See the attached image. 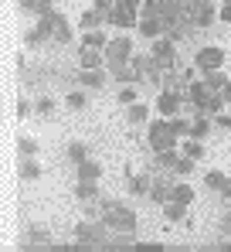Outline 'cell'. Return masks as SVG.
Here are the masks:
<instances>
[{
	"mask_svg": "<svg viewBox=\"0 0 231 252\" xmlns=\"http://www.w3.org/2000/svg\"><path fill=\"white\" fill-rule=\"evenodd\" d=\"M146 140H150V147H153V154L160 150H180V136L173 133V126H170V116H160V120H150L146 123Z\"/></svg>",
	"mask_w": 231,
	"mask_h": 252,
	"instance_id": "6da1fadb",
	"label": "cell"
},
{
	"mask_svg": "<svg viewBox=\"0 0 231 252\" xmlns=\"http://www.w3.org/2000/svg\"><path fill=\"white\" fill-rule=\"evenodd\" d=\"M102 225H106V232H126V235H133L136 232V215L126 208V205H102Z\"/></svg>",
	"mask_w": 231,
	"mask_h": 252,
	"instance_id": "7a4b0ae2",
	"label": "cell"
},
{
	"mask_svg": "<svg viewBox=\"0 0 231 252\" xmlns=\"http://www.w3.org/2000/svg\"><path fill=\"white\" fill-rule=\"evenodd\" d=\"M150 55H153V62L163 68V72H173V65H177V44H173V38H170V34H160V38H153Z\"/></svg>",
	"mask_w": 231,
	"mask_h": 252,
	"instance_id": "3957f363",
	"label": "cell"
},
{
	"mask_svg": "<svg viewBox=\"0 0 231 252\" xmlns=\"http://www.w3.org/2000/svg\"><path fill=\"white\" fill-rule=\"evenodd\" d=\"M194 65H197V72H218V68H225V48H218V44L197 48Z\"/></svg>",
	"mask_w": 231,
	"mask_h": 252,
	"instance_id": "277c9868",
	"label": "cell"
},
{
	"mask_svg": "<svg viewBox=\"0 0 231 252\" xmlns=\"http://www.w3.org/2000/svg\"><path fill=\"white\" fill-rule=\"evenodd\" d=\"M133 58V41L129 38H113L106 44V68H116V65H126Z\"/></svg>",
	"mask_w": 231,
	"mask_h": 252,
	"instance_id": "5b68a950",
	"label": "cell"
},
{
	"mask_svg": "<svg viewBox=\"0 0 231 252\" xmlns=\"http://www.w3.org/2000/svg\"><path fill=\"white\" fill-rule=\"evenodd\" d=\"M184 102H187V95H184L180 89H163V92L156 95V113H160V116H177Z\"/></svg>",
	"mask_w": 231,
	"mask_h": 252,
	"instance_id": "8992f818",
	"label": "cell"
},
{
	"mask_svg": "<svg viewBox=\"0 0 231 252\" xmlns=\"http://www.w3.org/2000/svg\"><path fill=\"white\" fill-rule=\"evenodd\" d=\"M102 232H106V225H92V221H82V225L75 228V235H78L82 246H106Z\"/></svg>",
	"mask_w": 231,
	"mask_h": 252,
	"instance_id": "52a82bcc",
	"label": "cell"
},
{
	"mask_svg": "<svg viewBox=\"0 0 231 252\" xmlns=\"http://www.w3.org/2000/svg\"><path fill=\"white\" fill-rule=\"evenodd\" d=\"M109 24L119 28V31L140 28V10H122V7H113V10H109Z\"/></svg>",
	"mask_w": 231,
	"mask_h": 252,
	"instance_id": "ba28073f",
	"label": "cell"
},
{
	"mask_svg": "<svg viewBox=\"0 0 231 252\" xmlns=\"http://www.w3.org/2000/svg\"><path fill=\"white\" fill-rule=\"evenodd\" d=\"M109 21V14L106 10H99V7H88V10H82V17H78V28L82 31H95V28H102Z\"/></svg>",
	"mask_w": 231,
	"mask_h": 252,
	"instance_id": "9c48e42d",
	"label": "cell"
},
{
	"mask_svg": "<svg viewBox=\"0 0 231 252\" xmlns=\"http://www.w3.org/2000/svg\"><path fill=\"white\" fill-rule=\"evenodd\" d=\"M78 65H82V68H106V51H102V48H85V44H82Z\"/></svg>",
	"mask_w": 231,
	"mask_h": 252,
	"instance_id": "30bf717a",
	"label": "cell"
},
{
	"mask_svg": "<svg viewBox=\"0 0 231 252\" xmlns=\"http://www.w3.org/2000/svg\"><path fill=\"white\" fill-rule=\"evenodd\" d=\"M136 31H140L143 38H160V34L167 31V24H163L160 17H150V14H143V17H140V28H136Z\"/></svg>",
	"mask_w": 231,
	"mask_h": 252,
	"instance_id": "8fae6325",
	"label": "cell"
},
{
	"mask_svg": "<svg viewBox=\"0 0 231 252\" xmlns=\"http://www.w3.org/2000/svg\"><path fill=\"white\" fill-rule=\"evenodd\" d=\"M78 82H82V89H102L106 85V72L102 68H82Z\"/></svg>",
	"mask_w": 231,
	"mask_h": 252,
	"instance_id": "7c38bea8",
	"label": "cell"
},
{
	"mask_svg": "<svg viewBox=\"0 0 231 252\" xmlns=\"http://www.w3.org/2000/svg\"><path fill=\"white\" fill-rule=\"evenodd\" d=\"M160 208H163V218H167V221H184L191 205H180V201H173V198H170V201H163Z\"/></svg>",
	"mask_w": 231,
	"mask_h": 252,
	"instance_id": "4fadbf2b",
	"label": "cell"
},
{
	"mask_svg": "<svg viewBox=\"0 0 231 252\" xmlns=\"http://www.w3.org/2000/svg\"><path fill=\"white\" fill-rule=\"evenodd\" d=\"M211 126H214V116H207V113H194L191 136H197V140H204V136L211 133Z\"/></svg>",
	"mask_w": 231,
	"mask_h": 252,
	"instance_id": "5bb4252c",
	"label": "cell"
},
{
	"mask_svg": "<svg viewBox=\"0 0 231 252\" xmlns=\"http://www.w3.org/2000/svg\"><path fill=\"white\" fill-rule=\"evenodd\" d=\"M113 41V38H106V31L102 28H95V31H82V44L85 48H102L106 51V44Z\"/></svg>",
	"mask_w": 231,
	"mask_h": 252,
	"instance_id": "9a60e30c",
	"label": "cell"
},
{
	"mask_svg": "<svg viewBox=\"0 0 231 252\" xmlns=\"http://www.w3.org/2000/svg\"><path fill=\"white\" fill-rule=\"evenodd\" d=\"M126 120H129L133 126L146 123V120H150V106H146V102H133V106H126Z\"/></svg>",
	"mask_w": 231,
	"mask_h": 252,
	"instance_id": "2e32d148",
	"label": "cell"
},
{
	"mask_svg": "<svg viewBox=\"0 0 231 252\" xmlns=\"http://www.w3.org/2000/svg\"><path fill=\"white\" fill-rule=\"evenodd\" d=\"M41 174V164H38V157H21V181H38Z\"/></svg>",
	"mask_w": 231,
	"mask_h": 252,
	"instance_id": "e0dca14e",
	"label": "cell"
},
{
	"mask_svg": "<svg viewBox=\"0 0 231 252\" xmlns=\"http://www.w3.org/2000/svg\"><path fill=\"white\" fill-rule=\"evenodd\" d=\"M170 191H173V184H167L160 174H156V181H153V188H150V198H153L156 205H163V201H170Z\"/></svg>",
	"mask_w": 231,
	"mask_h": 252,
	"instance_id": "ac0fdd59",
	"label": "cell"
},
{
	"mask_svg": "<svg viewBox=\"0 0 231 252\" xmlns=\"http://www.w3.org/2000/svg\"><path fill=\"white\" fill-rule=\"evenodd\" d=\"M191 21L197 24V28H207V24H214V21H218V10H214L211 3H204L201 10H194V14H191Z\"/></svg>",
	"mask_w": 231,
	"mask_h": 252,
	"instance_id": "d6986e66",
	"label": "cell"
},
{
	"mask_svg": "<svg viewBox=\"0 0 231 252\" xmlns=\"http://www.w3.org/2000/svg\"><path fill=\"white\" fill-rule=\"evenodd\" d=\"M228 181H231V174H221V170H207V174H204V184H207L211 191H218V194L228 188Z\"/></svg>",
	"mask_w": 231,
	"mask_h": 252,
	"instance_id": "ffe728a7",
	"label": "cell"
},
{
	"mask_svg": "<svg viewBox=\"0 0 231 252\" xmlns=\"http://www.w3.org/2000/svg\"><path fill=\"white\" fill-rule=\"evenodd\" d=\"M75 194H78V201H99V188H95V181H82V177H78Z\"/></svg>",
	"mask_w": 231,
	"mask_h": 252,
	"instance_id": "44dd1931",
	"label": "cell"
},
{
	"mask_svg": "<svg viewBox=\"0 0 231 252\" xmlns=\"http://www.w3.org/2000/svg\"><path fill=\"white\" fill-rule=\"evenodd\" d=\"M21 7H24L28 14H34V17H44V14H51V10H55V3H51V0H21Z\"/></svg>",
	"mask_w": 231,
	"mask_h": 252,
	"instance_id": "7402d4cb",
	"label": "cell"
},
{
	"mask_svg": "<svg viewBox=\"0 0 231 252\" xmlns=\"http://www.w3.org/2000/svg\"><path fill=\"white\" fill-rule=\"evenodd\" d=\"M180 154H187V157H194V160H201V157H204V143H201L197 136H184V140H180Z\"/></svg>",
	"mask_w": 231,
	"mask_h": 252,
	"instance_id": "603a6c76",
	"label": "cell"
},
{
	"mask_svg": "<svg viewBox=\"0 0 231 252\" xmlns=\"http://www.w3.org/2000/svg\"><path fill=\"white\" fill-rule=\"evenodd\" d=\"M78 177H82V181H99V177H102L99 160H92V157H88V160H82V164H78Z\"/></svg>",
	"mask_w": 231,
	"mask_h": 252,
	"instance_id": "cb8c5ba5",
	"label": "cell"
},
{
	"mask_svg": "<svg viewBox=\"0 0 231 252\" xmlns=\"http://www.w3.org/2000/svg\"><path fill=\"white\" fill-rule=\"evenodd\" d=\"M170 198H173V201H180V205H194V198H197V194H194L191 184H173Z\"/></svg>",
	"mask_w": 231,
	"mask_h": 252,
	"instance_id": "d4e9b609",
	"label": "cell"
},
{
	"mask_svg": "<svg viewBox=\"0 0 231 252\" xmlns=\"http://www.w3.org/2000/svg\"><path fill=\"white\" fill-rule=\"evenodd\" d=\"M153 181L150 177H140V174H129V194H150Z\"/></svg>",
	"mask_w": 231,
	"mask_h": 252,
	"instance_id": "484cf974",
	"label": "cell"
},
{
	"mask_svg": "<svg viewBox=\"0 0 231 252\" xmlns=\"http://www.w3.org/2000/svg\"><path fill=\"white\" fill-rule=\"evenodd\" d=\"M116 99H119L122 106H133V102H140V89H136L133 82H126L119 92H116Z\"/></svg>",
	"mask_w": 231,
	"mask_h": 252,
	"instance_id": "4316f807",
	"label": "cell"
},
{
	"mask_svg": "<svg viewBox=\"0 0 231 252\" xmlns=\"http://www.w3.org/2000/svg\"><path fill=\"white\" fill-rule=\"evenodd\" d=\"M17 150H21V157H38L41 143L34 136H17Z\"/></svg>",
	"mask_w": 231,
	"mask_h": 252,
	"instance_id": "83f0119b",
	"label": "cell"
},
{
	"mask_svg": "<svg viewBox=\"0 0 231 252\" xmlns=\"http://www.w3.org/2000/svg\"><path fill=\"white\" fill-rule=\"evenodd\" d=\"M65 106H68V109H85V106H88V95H85V89H75V92H68V95H65Z\"/></svg>",
	"mask_w": 231,
	"mask_h": 252,
	"instance_id": "f1b7e54d",
	"label": "cell"
},
{
	"mask_svg": "<svg viewBox=\"0 0 231 252\" xmlns=\"http://www.w3.org/2000/svg\"><path fill=\"white\" fill-rule=\"evenodd\" d=\"M177 160H180L177 147H173V150H160V154H156V164H160V167H170V170H173V164H177Z\"/></svg>",
	"mask_w": 231,
	"mask_h": 252,
	"instance_id": "f546056e",
	"label": "cell"
},
{
	"mask_svg": "<svg viewBox=\"0 0 231 252\" xmlns=\"http://www.w3.org/2000/svg\"><path fill=\"white\" fill-rule=\"evenodd\" d=\"M68 157H72V160H75V167L78 164H82V160H88V147H85V143H68Z\"/></svg>",
	"mask_w": 231,
	"mask_h": 252,
	"instance_id": "4dcf8cb0",
	"label": "cell"
},
{
	"mask_svg": "<svg viewBox=\"0 0 231 252\" xmlns=\"http://www.w3.org/2000/svg\"><path fill=\"white\" fill-rule=\"evenodd\" d=\"M170 126H173V133L184 140V136H191V126H194V120H180V116H170Z\"/></svg>",
	"mask_w": 231,
	"mask_h": 252,
	"instance_id": "1f68e13d",
	"label": "cell"
},
{
	"mask_svg": "<svg viewBox=\"0 0 231 252\" xmlns=\"http://www.w3.org/2000/svg\"><path fill=\"white\" fill-rule=\"evenodd\" d=\"M204 82L211 85V89H218V92H221V89H225V82H228V75H225L221 68H218V72H204Z\"/></svg>",
	"mask_w": 231,
	"mask_h": 252,
	"instance_id": "d6a6232c",
	"label": "cell"
},
{
	"mask_svg": "<svg viewBox=\"0 0 231 252\" xmlns=\"http://www.w3.org/2000/svg\"><path fill=\"white\" fill-rule=\"evenodd\" d=\"M34 109H38L41 116H51V113H55V99H51V95H41L38 102H34Z\"/></svg>",
	"mask_w": 231,
	"mask_h": 252,
	"instance_id": "836d02e7",
	"label": "cell"
},
{
	"mask_svg": "<svg viewBox=\"0 0 231 252\" xmlns=\"http://www.w3.org/2000/svg\"><path fill=\"white\" fill-rule=\"evenodd\" d=\"M194 164H197V160H194V157H187V154H184V157H180V160H177V164H173V170H177V174H191V170H194Z\"/></svg>",
	"mask_w": 231,
	"mask_h": 252,
	"instance_id": "e575fe53",
	"label": "cell"
},
{
	"mask_svg": "<svg viewBox=\"0 0 231 252\" xmlns=\"http://www.w3.org/2000/svg\"><path fill=\"white\" fill-rule=\"evenodd\" d=\"M143 3L146 0H116V7H122V10H143Z\"/></svg>",
	"mask_w": 231,
	"mask_h": 252,
	"instance_id": "d590c367",
	"label": "cell"
},
{
	"mask_svg": "<svg viewBox=\"0 0 231 252\" xmlns=\"http://www.w3.org/2000/svg\"><path fill=\"white\" fill-rule=\"evenodd\" d=\"M214 126H221V129L231 133V113H218V116H214Z\"/></svg>",
	"mask_w": 231,
	"mask_h": 252,
	"instance_id": "8d00e7d4",
	"label": "cell"
},
{
	"mask_svg": "<svg viewBox=\"0 0 231 252\" xmlns=\"http://www.w3.org/2000/svg\"><path fill=\"white\" fill-rule=\"evenodd\" d=\"M31 242H38V246H48V232L34 228V232H31Z\"/></svg>",
	"mask_w": 231,
	"mask_h": 252,
	"instance_id": "74e56055",
	"label": "cell"
},
{
	"mask_svg": "<svg viewBox=\"0 0 231 252\" xmlns=\"http://www.w3.org/2000/svg\"><path fill=\"white\" fill-rule=\"evenodd\" d=\"M92 7H99V10H106V14H109V10L116 7V0H92Z\"/></svg>",
	"mask_w": 231,
	"mask_h": 252,
	"instance_id": "f35d334b",
	"label": "cell"
},
{
	"mask_svg": "<svg viewBox=\"0 0 231 252\" xmlns=\"http://www.w3.org/2000/svg\"><path fill=\"white\" fill-rule=\"evenodd\" d=\"M218 17H221L225 24H231V3H221V10H218Z\"/></svg>",
	"mask_w": 231,
	"mask_h": 252,
	"instance_id": "ab89813d",
	"label": "cell"
},
{
	"mask_svg": "<svg viewBox=\"0 0 231 252\" xmlns=\"http://www.w3.org/2000/svg\"><path fill=\"white\" fill-rule=\"evenodd\" d=\"M221 95H225V102H231V79L225 82V89H221Z\"/></svg>",
	"mask_w": 231,
	"mask_h": 252,
	"instance_id": "60d3db41",
	"label": "cell"
},
{
	"mask_svg": "<svg viewBox=\"0 0 231 252\" xmlns=\"http://www.w3.org/2000/svg\"><path fill=\"white\" fill-rule=\"evenodd\" d=\"M51 3H65V0H51Z\"/></svg>",
	"mask_w": 231,
	"mask_h": 252,
	"instance_id": "b9f144b4",
	"label": "cell"
},
{
	"mask_svg": "<svg viewBox=\"0 0 231 252\" xmlns=\"http://www.w3.org/2000/svg\"><path fill=\"white\" fill-rule=\"evenodd\" d=\"M221 3H231V0H221Z\"/></svg>",
	"mask_w": 231,
	"mask_h": 252,
	"instance_id": "7bdbcfd3",
	"label": "cell"
}]
</instances>
